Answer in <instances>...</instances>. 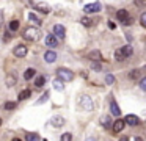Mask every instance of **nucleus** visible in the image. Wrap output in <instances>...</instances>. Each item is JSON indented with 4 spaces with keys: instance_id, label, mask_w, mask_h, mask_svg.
Returning <instances> with one entry per match:
<instances>
[{
    "instance_id": "4468645a",
    "label": "nucleus",
    "mask_w": 146,
    "mask_h": 141,
    "mask_svg": "<svg viewBox=\"0 0 146 141\" xmlns=\"http://www.w3.org/2000/svg\"><path fill=\"white\" fill-rule=\"evenodd\" d=\"M115 58H116L118 61H123V60H126L127 56H126V53H124L123 49H118L116 52H115Z\"/></svg>"
},
{
    "instance_id": "0eeeda50",
    "label": "nucleus",
    "mask_w": 146,
    "mask_h": 141,
    "mask_svg": "<svg viewBox=\"0 0 146 141\" xmlns=\"http://www.w3.org/2000/svg\"><path fill=\"white\" fill-rule=\"evenodd\" d=\"M124 121H126V124H129V125H138L140 124L138 116H135V115H127L126 118H124Z\"/></svg>"
},
{
    "instance_id": "412c9836",
    "label": "nucleus",
    "mask_w": 146,
    "mask_h": 141,
    "mask_svg": "<svg viewBox=\"0 0 146 141\" xmlns=\"http://www.w3.org/2000/svg\"><path fill=\"white\" fill-rule=\"evenodd\" d=\"M101 124L104 125V127H110V124H111L110 116H102V118H101Z\"/></svg>"
},
{
    "instance_id": "a211bd4d",
    "label": "nucleus",
    "mask_w": 146,
    "mask_h": 141,
    "mask_svg": "<svg viewBox=\"0 0 146 141\" xmlns=\"http://www.w3.org/2000/svg\"><path fill=\"white\" fill-rule=\"evenodd\" d=\"M127 16H129V13H127V11H126V9H119V11H118V13H116V17H118V19H119V21H121V22H123V21H124V19H126V17H127Z\"/></svg>"
},
{
    "instance_id": "2f4dec72",
    "label": "nucleus",
    "mask_w": 146,
    "mask_h": 141,
    "mask_svg": "<svg viewBox=\"0 0 146 141\" xmlns=\"http://www.w3.org/2000/svg\"><path fill=\"white\" fill-rule=\"evenodd\" d=\"M5 110H14V108H16V103H14V102H5Z\"/></svg>"
},
{
    "instance_id": "a878e982",
    "label": "nucleus",
    "mask_w": 146,
    "mask_h": 141,
    "mask_svg": "<svg viewBox=\"0 0 146 141\" xmlns=\"http://www.w3.org/2000/svg\"><path fill=\"white\" fill-rule=\"evenodd\" d=\"M25 140L27 141H36V140H39V135L38 133H29L25 136Z\"/></svg>"
},
{
    "instance_id": "9b49d317",
    "label": "nucleus",
    "mask_w": 146,
    "mask_h": 141,
    "mask_svg": "<svg viewBox=\"0 0 146 141\" xmlns=\"http://www.w3.org/2000/svg\"><path fill=\"white\" fill-rule=\"evenodd\" d=\"M110 111H111V115H113V116H119L121 115V108L118 107V103L115 102V100H111V102H110Z\"/></svg>"
},
{
    "instance_id": "f3484780",
    "label": "nucleus",
    "mask_w": 146,
    "mask_h": 141,
    "mask_svg": "<svg viewBox=\"0 0 146 141\" xmlns=\"http://www.w3.org/2000/svg\"><path fill=\"white\" fill-rule=\"evenodd\" d=\"M16 77H14V75H8L7 77V80H5V83H7V86H14V85H16Z\"/></svg>"
},
{
    "instance_id": "c85d7f7f",
    "label": "nucleus",
    "mask_w": 146,
    "mask_h": 141,
    "mask_svg": "<svg viewBox=\"0 0 146 141\" xmlns=\"http://www.w3.org/2000/svg\"><path fill=\"white\" fill-rule=\"evenodd\" d=\"M105 83H107V85H113L115 83V77L111 74H107V77H105Z\"/></svg>"
},
{
    "instance_id": "f03ea898",
    "label": "nucleus",
    "mask_w": 146,
    "mask_h": 141,
    "mask_svg": "<svg viewBox=\"0 0 146 141\" xmlns=\"http://www.w3.org/2000/svg\"><path fill=\"white\" fill-rule=\"evenodd\" d=\"M57 77L61 78L63 81H71L74 78V72L69 71V69H64V68H60L57 71Z\"/></svg>"
},
{
    "instance_id": "ddd939ff",
    "label": "nucleus",
    "mask_w": 146,
    "mask_h": 141,
    "mask_svg": "<svg viewBox=\"0 0 146 141\" xmlns=\"http://www.w3.org/2000/svg\"><path fill=\"white\" fill-rule=\"evenodd\" d=\"M50 122H52V125H54V127H61V125L64 124V119L61 118V116H55Z\"/></svg>"
},
{
    "instance_id": "473e14b6",
    "label": "nucleus",
    "mask_w": 146,
    "mask_h": 141,
    "mask_svg": "<svg viewBox=\"0 0 146 141\" xmlns=\"http://www.w3.org/2000/svg\"><path fill=\"white\" fill-rule=\"evenodd\" d=\"M72 140V135L71 133H63L61 135V141H71Z\"/></svg>"
},
{
    "instance_id": "dca6fc26",
    "label": "nucleus",
    "mask_w": 146,
    "mask_h": 141,
    "mask_svg": "<svg viewBox=\"0 0 146 141\" xmlns=\"http://www.w3.org/2000/svg\"><path fill=\"white\" fill-rule=\"evenodd\" d=\"M54 88H55L57 91H63V89H64L63 80H61V78H58V80H55V81H54Z\"/></svg>"
},
{
    "instance_id": "f257e3e1",
    "label": "nucleus",
    "mask_w": 146,
    "mask_h": 141,
    "mask_svg": "<svg viewBox=\"0 0 146 141\" xmlns=\"http://www.w3.org/2000/svg\"><path fill=\"white\" fill-rule=\"evenodd\" d=\"M22 36L25 38L27 41H38L39 38H41V31H39L38 28H35V27H30V28H27V30L24 31Z\"/></svg>"
},
{
    "instance_id": "4be33fe9",
    "label": "nucleus",
    "mask_w": 146,
    "mask_h": 141,
    "mask_svg": "<svg viewBox=\"0 0 146 141\" xmlns=\"http://www.w3.org/2000/svg\"><path fill=\"white\" fill-rule=\"evenodd\" d=\"M29 19L33 22V24H38V25H41V19H39L36 14H33V13H29Z\"/></svg>"
},
{
    "instance_id": "20e7f679",
    "label": "nucleus",
    "mask_w": 146,
    "mask_h": 141,
    "mask_svg": "<svg viewBox=\"0 0 146 141\" xmlns=\"http://www.w3.org/2000/svg\"><path fill=\"white\" fill-rule=\"evenodd\" d=\"M83 11L85 13H98V11H101V3L99 2H94V3H88V5H85L83 6Z\"/></svg>"
},
{
    "instance_id": "6ab92c4d",
    "label": "nucleus",
    "mask_w": 146,
    "mask_h": 141,
    "mask_svg": "<svg viewBox=\"0 0 146 141\" xmlns=\"http://www.w3.org/2000/svg\"><path fill=\"white\" fill-rule=\"evenodd\" d=\"M44 83H46V78L42 77V75H39V77H36V80H35V86H36V88H41V86H44Z\"/></svg>"
},
{
    "instance_id": "bb28decb",
    "label": "nucleus",
    "mask_w": 146,
    "mask_h": 141,
    "mask_svg": "<svg viewBox=\"0 0 146 141\" xmlns=\"http://www.w3.org/2000/svg\"><path fill=\"white\" fill-rule=\"evenodd\" d=\"M123 50H124V53H126V56H130V55L133 53L132 46H124V47H123Z\"/></svg>"
},
{
    "instance_id": "aec40b11",
    "label": "nucleus",
    "mask_w": 146,
    "mask_h": 141,
    "mask_svg": "<svg viewBox=\"0 0 146 141\" xmlns=\"http://www.w3.org/2000/svg\"><path fill=\"white\" fill-rule=\"evenodd\" d=\"M30 94H32V91H30V89H24V91H21V94H19V100H25V99H29Z\"/></svg>"
},
{
    "instance_id": "2eb2a0df",
    "label": "nucleus",
    "mask_w": 146,
    "mask_h": 141,
    "mask_svg": "<svg viewBox=\"0 0 146 141\" xmlns=\"http://www.w3.org/2000/svg\"><path fill=\"white\" fill-rule=\"evenodd\" d=\"M35 74H36V71L33 68H30V69H27V71L24 72V78H25V80H30V78L35 77Z\"/></svg>"
},
{
    "instance_id": "c756f323",
    "label": "nucleus",
    "mask_w": 146,
    "mask_h": 141,
    "mask_svg": "<svg viewBox=\"0 0 146 141\" xmlns=\"http://www.w3.org/2000/svg\"><path fill=\"white\" fill-rule=\"evenodd\" d=\"M47 99H49V93H44V94H42V97H41V99H39L38 102H36V105H41V103H44Z\"/></svg>"
},
{
    "instance_id": "7ed1b4c3",
    "label": "nucleus",
    "mask_w": 146,
    "mask_h": 141,
    "mask_svg": "<svg viewBox=\"0 0 146 141\" xmlns=\"http://www.w3.org/2000/svg\"><path fill=\"white\" fill-rule=\"evenodd\" d=\"M80 107H82L83 110H86V111H91L93 108H94V103H93V100H91V97L90 96H86V94H83L82 97H80Z\"/></svg>"
},
{
    "instance_id": "e433bc0d",
    "label": "nucleus",
    "mask_w": 146,
    "mask_h": 141,
    "mask_svg": "<svg viewBox=\"0 0 146 141\" xmlns=\"http://www.w3.org/2000/svg\"><path fill=\"white\" fill-rule=\"evenodd\" d=\"M0 124H2V119H0Z\"/></svg>"
},
{
    "instance_id": "6e6552de",
    "label": "nucleus",
    "mask_w": 146,
    "mask_h": 141,
    "mask_svg": "<svg viewBox=\"0 0 146 141\" xmlns=\"http://www.w3.org/2000/svg\"><path fill=\"white\" fill-rule=\"evenodd\" d=\"M46 44H47L49 47H57V36L55 34H47L46 36Z\"/></svg>"
},
{
    "instance_id": "f8f14e48",
    "label": "nucleus",
    "mask_w": 146,
    "mask_h": 141,
    "mask_svg": "<svg viewBox=\"0 0 146 141\" xmlns=\"http://www.w3.org/2000/svg\"><path fill=\"white\" fill-rule=\"evenodd\" d=\"M36 9H38V11H41V13H44V14H47V13L50 11V8H49V5H47V3H44V2H41V3H36Z\"/></svg>"
},
{
    "instance_id": "72a5a7b5",
    "label": "nucleus",
    "mask_w": 146,
    "mask_h": 141,
    "mask_svg": "<svg viewBox=\"0 0 146 141\" xmlns=\"http://www.w3.org/2000/svg\"><path fill=\"white\" fill-rule=\"evenodd\" d=\"M132 22H133V19L130 17V16H127V17L124 19V21H123V24H124V25H130V24H132Z\"/></svg>"
},
{
    "instance_id": "39448f33",
    "label": "nucleus",
    "mask_w": 146,
    "mask_h": 141,
    "mask_svg": "<svg viewBox=\"0 0 146 141\" xmlns=\"http://www.w3.org/2000/svg\"><path fill=\"white\" fill-rule=\"evenodd\" d=\"M54 33H55V36H58V38H61V39H63L64 34H66V28H64L63 25L57 24V25L54 27Z\"/></svg>"
},
{
    "instance_id": "c9c22d12",
    "label": "nucleus",
    "mask_w": 146,
    "mask_h": 141,
    "mask_svg": "<svg viewBox=\"0 0 146 141\" xmlns=\"http://www.w3.org/2000/svg\"><path fill=\"white\" fill-rule=\"evenodd\" d=\"M140 21H141V25H143V27H146V13H143V14H141Z\"/></svg>"
},
{
    "instance_id": "393cba45",
    "label": "nucleus",
    "mask_w": 146,
    "mask_h": 141,
    "mask_svg": "<svg viewBox=\"0 0 146 141\" xmlns=\"http://www.w3.org/2000/svg\"><path fill=\"white\" fill-rule=\"evenodd\" d=\"M91 69H93V71H96V72H99V71L102 69V66L98 63V60H93V63H91Z\"/></svg>"
},
{
    "instance_id": "423d86ee",
    "label": "nucleus",
    "mask_w": 146,
    "mask_h": 141,
    "mask_svg": "<svg viewBox=\"0 0 146 141\" xmlns=\"http://www.w3.org/2000/svg\"><path fill=\"white\" fill-rule=\"evenodd\" d=\"M124 125H126V121H124V119H118V121H115L113 122V132H115V133L123 132Z\"/></svg>"
},
{
    "instance_id": "5701e85b",
    "label": "nucleus",
    "mask_w": 146,
    "mask_h": 141,
    "mask_svg": "<svg viewBox=\"0 0 146 141\" xmlns=\"http://www.w3.org/2000/svg\"><path fill=\"white\" fill-rule=\"evenodd\" d=\"M140 75H141V72H140L138 69H135V71L129 72V78H132V80H137V78H140Z\"/></svg>"
},
{
    "instance_id": "f704fd0d",
    "label": "nucleus",
    "mask_w": 146,
    "mask_h": 141,
    "mask_svg": "<svg viewBox=\"0 0 146 141\" xmlns=\"http://www.w3.org/2000/svg\"><path fill=\"white\" fill-rule=\"evenodd\" d=\"M140 88H141L143 91H146V77L140 80Z\"/></svg>"
},
{
    "instance_id": "7c9ffc66",
    "label": "nucleus",
    "mask_w": 146,
    "mask_h": 141,
    "mask_svg": "<svg viewBox=\"0 0 146 141\" xmlns=\"http://www.w3.org/2000/svg\"><path fill=\"white\" fill-rule=\"evenodd\" d=\"M82 24L85 25V27H91L93 22H91V19H90V17H82Z\"/></svg>"
},
{
    "instance_id": "cd10ccee",
    "label": "nucleus",
    "mask_w": 146,
    "mask_h": 141,
    "mask_svg": "<svg viewBox=\"0 0 146 141\" xmlns=\"http://www.w3.org/2000/svg\"><path fill=\"white\" fill-rule=\"evenodd\" d=\"M17 28H19V22H17V21H11L10 22V30L11 31H16Z\"/></svg>"
},
{
    "instance_id": "9d476101",
    "label": "nucleus",
    "mask_w": 146,
    "mask_h": 141,
    "mask_svg": "<svg viewBox=\"0 0 146 141\" xmlns=\"http://www.w3.org/2000/svg\"><path fill=\"white\" fill-rule=\"evenodd\" d=\"M14 55L16 56H25L27 55V46H17L16 49H14Z\"/></svg>"
},
{
    "instance_id": "1a4fd4ad",
    "label": "nucleus",
    "mask_w": 146,
    "mask_h": 141,
    "mask_svg": "<svg viewBox=\"0 0 146 141\" xmlns=\"http://www.w3.org/2000/svg\"><path fill=\"white\" fill-rule=\"evenodd\" d=\"M44 60L47 63H54L55 60H57V53H55L54 50H47V52L44 53Z\"/></svg>"
},
{
    "instance_id": "b1692460",
    "label": "nucleus",
    "mask_w": 146,
    "mask_h": 141,
    "mask_svg": "<svg viewBox=\"0 0 146 141\" xmlns=\"http://www.w3.org/2000/svg\"><path fill=\"white\" fill-rule=\"evenodd\" d=\"M88 56L91 60H101V52H99V50H93V52H90Z\"/></svg>"
}]
</instances>
